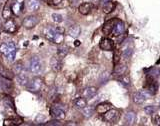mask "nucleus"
I'll list each match as a JSON object with an SVG mask.
<instances>
[{
  "label": "nucleus",
  "instance_id": "f257e3e1",
  "mask_svg": "<svg viewBox=\"0 0 160 126\" xmlns=\"http://www.w3.org/2000/svg\"><path fill=\"white\" fill-rule=\"evenodd\" d=\"M43 34L46 39H48L49 41L55 43V44H61L64 40L63 33L59 32L56 28H53L51 26H47L44 28Z\"/></svg>",
  "mask_w": 160,
  "mask_h": 126
},
{
  "label": "nucleus",
  "instance_id": "f03ea898",
  "mask_svg": "<svg viewBox=\"0 0 160 126\" xmlns=\"http://www.w3.org/2000/svg\"><path fill=\"white\" fill-rule=\"evenodd\" d=\"M0 52L4 55L6 59L13 61L17 53V47L14 42H4L0 46Z\"/></svg>",
  "mask_w": 160,
  "mask_h": 126
},
{
  "label": "nucleus",
  "instance_id": "7ed1b4c3",
  "mask_svg": "<svg viewBox=\"0 0 160 126\" xmlns=\"http://www.w3.org/2000/svg\"><path fill=\"white\" fill-rule=\"evenodd\" d=\"M42 62L38 57H32L29 60V65H28V69L33 74H39L42 71Z\"/></svg>",
  "mask_w": 160,
  "mask_h": 126
},
{
  "label": "nucleus",
  "instance_id": "20e7f679",
  "mask_svg": "<svg viewBox=\"0 0 160 126\" xmlns=\"http://www.w3.org/2000/svg\"><path fill=\"white\" fill-rule=\"evenodd\" d=\"M43 86V80L40 77H34L33 79H31L27 84V90L30 92H33V93H36V92H39Z\"/></svg>",
  "mask_w": 160,
  "mask_h": 126
},
{
  "label": "nucleus",
  "instance_id": "39448f33",
  "mask_svg": "<svg viewBox=\"0 0 160 126\" xmlns=\"http://www.w3.org/2000/svg\"><path fill=\"white\" fill-rule=\"evenodd\" d=\"M103 118L106 122L109 123H115L120 118V112L117 109H109L105 114H103Z\"/></svg>",
  "mask_w": 160,
  "mask_h": 126
},
{
  "label": "nucleus",
  "instance_id": "423d86ee",
  "mask_svg": "<svg viewBox=\"0 0 160 126\" xmlns=\"http://www.w3.org/2000/svg\"><path fill=\"white\" fill-rule=\"evenodd\" d=\"M39 22V18L38 16L36 15H29L24 18L22 24L26 29H31V28H34L37 24Z\"/></svg>",
  "mask_w": 160,
  "mask_h": 126
},
{
  "label": "nucleus",
  "instance_id": "0eeeda50",
  "mask_svg": "<svg viewBox=\"0 0 160 126\" xmlns=\"http://www.w3.org/2000/svg\"><path fill=\"white\" fill-rule=\"evenodd\" d=\"M50 115L52 116L53 118L55 119H64L65 118V111L60 107L58 105L52 106L50 108Z\"/></svg>",
  "mask_w": 160,
  "mask_h": 126
},
{
  "label": "nucleus",
  "instance_id": "6e6552de",
  "mask_svg": "<svg viewBox=\"0 0 160 126\" xmlns=\"http://www.w3.org/2000/svg\"><path fill=\"white\" fill-rule=\"evenodd\" d=\"M117 20H118V19L112 18V19H110V20L106 21V22L104 23V25H103V27H102V32H103V34L109 35L110 33H112V31H113L114 26H115V24H116Z\"/></svg>",
  "mask_w": 160,
  "mask_h": 126
},
{
  "label": "nucleus",
  "instance_id": "1a4fd4ad",
  "mask_svg": "<svg viewBox=\"0 0 160 126\" xmlns=\"http://www.w3.org/2000/svg\"><path fill=\"white\" fill-rule=\"evenodd\" d=\"M99 47L103 51H111L113 50V47H114L113 41L109 39V38H102L99 43Z\"/></svg>",
  "mask_w": 160,
  "mask_h": 126
},
{
  "label": "nucleus",
  "instance_id": "9d476101",
  "mask_svg": "<svg viewBox=\"0 0 160 126\" xmlns=\"http://www.w3.org/2000/svg\"><path fill=\"white\" fill-rule=\"evenodd\" d=\"M4 30L8 33H10V34L15 33L17 30V25H16L15 21H14L13 19H8V20L5 22V24H4Z\"/></svg>",
  "mask_w": 160,
  "mask_h": 126
},
{
  "label": "nucleus",
  "instance_id": "9b49d317",
  "mask_svg": "<svg viewBox=\"0 0 160 126\" xmlns=\"http://www.w3.org/2000/svg\"><path fill=\"white\" fill-rule=\"evenodd\" d=\"M92 9H93V5L91 2L82 3V4H80L78 7V10L82 15H88V14L92 11Z\"/></svg>",
  "mask_w": 160,
  "mask_h": 126
},
{
  "label": "nucleus",
  "instance_id": "f8f14e48",
  "mask_svg": "<svg viewBox=\"0 0 160 126\" xmlns=\"http://www.w3.org/2000/svg\"><path fill=\"white\" fill-rule=\"evenodd\" d=\"M124 31H125V24H124V22L122 21V20H117L115 26H114L113 31H112L113 35L114 36H119Z\"/></svg>",
  "mask_w": 160,
  "mask_h": 126
},
{
  "label": "nucleus",
  "instance_id": "ddd939ff",
  "mask_svg": "<svg viewBox=\"0 0 160 126\" xmlns=\"http://www.w3.org/2000/svg\"><path fill=\"white\" fill-rule=\"evenodd\" d=\"M40 7V1L39 0H27L26 1V8L28 11L34 12L38 10Z\"/></svg>",
  "mask_w": 160,
  "mask_h": 126
},
{
  "label": "nucleus",
  "instance_id": "4468645a",
  "mask_svg": "<svg viewBox=\"0 0 160 126\" xmlns=\"http://www.w3.org/2000/svg\"><path fill=\"white\" fill-rule=\"evenodd\" d=\"M97 93V89L96 87H93V86H89V87H86L85 89L83 90L82 92V95L84 98L86 99H91L93 96H95Z\"/></svg>",
  "mask_w": 160,
  "mask_h": 126
},
{
  "label": "nucleus",
  "instance_id": "2eb2a0df",
  "mask_svg": "<svg viewBox=\"0 0 160 126\" xmlns=\"http://www.w3.org/2000/svg\"><path fill=\"white\" fill-rule=\"evenodd\" d=\"M147 95L143 91H137L133 94V101L136 104H142L146 100Z\"/></svg>",
  "mask_w": 160,
  "mask_h": 126
},
{
  "label": "nucleus",
  "instance_id": "dca6fc26",
  "mask_svg": "<svg viewBox=\"0 0 160 126\" xmlns=\"http://www.w3.org/2000/svg\"><path fill=\"white\" fill-rule=\"evenodd\" d=\"M50 66L54 71H60L62 68V62L58 57H52L50 60Z\"/></svg>",
  "mask_w": 160,
  "mask_h": 126
},
{
  "label": "nucleus",
  "instance_id": "f3484780",
  "mask_svg": "<svg viewBox=\"0 0 160 126\" xmlns=\"http://www.w3.org/2000/svg\"><path fill=\"white\" fill-rule=\"evenodd\" d=\"M2 102H3V106L8 111H10V110L15 111V107H14V103H13V100L11 99V97H9V96H4Z\"/></svg>",
  "mask_w": 160,
  "mask_h": 126
},
{
  "label": "nucleus",
  "instance_id": "a211bd4d",
  "mask_svg": "<svg viewBox=\"0 0 160 126\" xmlns=\"http://www.w3.org/2000/svg\"><path fill=\"white\" fill-rule=\"evenodd\" d=\"M109 109H111V105L107 102H103V103H100L96 106V112L99 113V114H105L106 112Z\"/></svg>",
  "mask_w": 160,
  "mask_h": 126
},
{
  "label": "nucleus",
  "instance_id": "6ab92c4d",
  "mask_svg": "<svg viewBox=\"0 0 160 126\" xmlns=\"http://www.w3.org/2000/svg\"><path fill=\"white\" fill-rule=\"evenodd\" d=\"M126 71H127L126 64H115L113 73L117 76H121V75H124Z\"/></svg>",
  "mask_w": 160,
  "mask_h": 126
},
{
  "label": "nucleus",
  "instance_id": "aec40b11",
  "mask_svg": "<svg viewBox=\"0 0 160 126\" xmlns=\"http://www.w3.org/2000/svg\"><path fill=\"white\" fill-rule=\"evenodd\" d=\"M80 33H81V28L79 25H72L68 29V34L71 37L76 38L80 35Z\"/></svg>",
  "mask_w": 160,
  "mask_h": 126
},
{
  "label": "nucleus",
  "instance_id": "412c9836",
  "mask_svg": "<svg viewBox=\"0 0 160 126\" xmlns=\"http://www.w3.org/2000/svg\"><path fill=\"white\" fill-rule=\"evenodd\" d=\"M22 6H23V2H13L11 4V9L12 12L16 15H19V14L22 12Z\"/></svg>",
  "mask_w": 160,
  "mask_h": 126
},
{
  "label": "nucleus",
  "instance_id": "4be33fe9",
  "mask_svg": "<svg viewBox=\"0 0 160 126\" xmlns=\"http://www.w3.org/2000/svg\"><path fill=\"white\" fill-rule=\"evenodd\" d=\"M102 6H103V12H104V13H110V12H112V11L114 10L116 4L111 0V1L107 2L105 4H103Z\"/></svg>",
  "mask_w": 160,
  "mask_h": 126
},
{
  "label": "nucleus",
  "instance_id": "5701e85b",
  "mask_svg": "<svg viewBox=\"0 0 160 126\" xmlns=\"http://www.w3.org/2000/svg\"><path fill=\"white\" fill-rule=\"evenodd\" d=\"M74 104H75V107H77L79 109H83L85 108L87 106V101H86V98L84 97H80V98H77L76 100L74 101Z\"/></svg>",
  "mask_w": 160,
  "mask_h": 126
},
{
  "label": "nucleus",
  "instance_id": "b1692460",
  "mask_svg": "<svg viewBox=\"0 0 160 126\" xmlns=\"http://www.w3.org/2000/svg\"><path fill=\"white\" fill-rule=\"evenodd\" d=\"M125 119H126V122L128 125H131L135 122V119H136V114L133 111H129V112H127L126 115H125Z\"/></svg>",
  "mask_w": 160,
  "mask_h": 126
},
{
  "label": "nucleus",
  "instance_id": "393cba45",
  "mask_svg": "<svg viewBox=\"0 0 160 126\" xmlns=\"http://www.w3.org/2000/svg\"><path fill=\"white\" fill-rule=\"evenodd\" d=\"M17 80H18V82H19L20 85H26V86L28 84V82H29L27 75L25 74V72H22V73L18 74L17 75Z\"/></svg>",
  "mask_w": 160,
  "mask_h": 126
},
{
  "label": "nucleus",
  "instance_id": "a878e982",
  "mask_svg": "<svg viewBox=\"0 0 160 126\" xmlns=\"http://www.w3.org/2000/svg\"><path fill=\"white\" fill-rule=\"evenodd\" d=\"M68 50H69V48H68L66 45H62V46H60V47L58 48V51H57L58 56H59L60 58L65 57V56H66V55L68 54Z\"/></svg>",
  "mask_w": 160,
  "mask_h": 126
},
{
  "label": "nucleus",
  "instance_id": "bb28decb",
  "mask_svg": "<svg viewBox=\"0 0 160 126\" xmlns=\"http://www.w3.org/2000/svg\"><path fill=\"white\" fill-rule=\"evenodd\" d=\"M0 74H1L4 78H7V79H12V77H13V74L11 72L7 70L6 68H3V67L0 68Z\"/></svg>",
  "mask_w": 160,
  "mask_h": 126
},
{
  "label": "nucleus",
  "instance_id": "cd10ccee",
  "mask_svg": "<svg viewBox=\"0 0 160 126\" xmlns=\"http://www.w3.org/2000/svg\"><path fill=\"white\" fill-rule=\"evenodd\" d=\"M22 72H24V66L22 65L21 62H18L16 63L15 65H14V73L16 75L22 73Z\"/></svg>",
  "mask_w": 160,
  "mask_h": 126
},
{
  "label": "nucleus",
  "instance_id": "c85d7f7f",
  "mask_svg": "<svg viewBox=\"0 0 160 126\" xmlns=\"http://www.w3.org/2000/svg\"><path fill=\"white\" fill-rule=\"evenodd\" d=\"M11 10H12L11 7H8V6H6L5 8H4V10H3V12H2V16H3V18H5V19L10 18L11 12H12Z\"/></svg>",
  "mask_w": 160,
  "mask_h": 126
},
{
  "label": "nucleus",
  "instance_id": "c756f323",
  "mask_svg": "<svg viewBox=\"0 0 160 126\" xmlns=\"http://www.w3.org/2000/svg\"><path fill=\"white\" fill-rule=\"evenodd\" d=\"M93 114V108L92 107H86L83 108V115L85 116V117H90V116Z\"/></svg>",
  "mask_w": 160,
  "mask_h": 126
},
{
  "label": "nucleus",
  "instance_id": "7c9ffc66",
  "mask_svg": "<svg viewBox=\"0 0 160 126\" xmlns=\"http://www.w3.org/2000/svg\"><path fill=\"white\" fill-rule=\"evenodd\" d=\"M119 81H120L121 83L123 84L124 86H128V85H130V77H129L128 75H123V77H122V78H120Z\"/></svg>",
  "mask_w": 160,
  "mask_h": 126
},
{
  "label": "nucleus",
  "instance_id": "2f4dec72",
  "mask_svg": "<svg viewBox=\"0 0 160 126\" xmlns=\"http://www.w3.org/2000/svg\"><path fill=\"white\" fill-rule=\"evenodd\" d=\"M52 19H53V21L56 22V23H60V22H62V20H63L62 16H61L60 14H58V13H53L52 14Z\"/></svg>",
  "mask_w": 160,
  "mask_h": 126
},
{
  "label": "nucleus",
  "instance_id": "473e14b6",
  "mask_svg": "<svg viewBox=\"0 0 160 126\" xmlns=\"http://www.w3.org/2000/svg\"><path fill=\"white\" fill-rule=\"evenodd\" d=\"M144 111H145V113L146 114H149V115H152V114H154V112H155V107L154 106H146V107L144 108Z\"/></svg>",
  "mask_w": 160,
  "mask_h": 126
},
{
  "label": "nucleus",
  "instance_id": "72a5a7b5",
  "mask_svg": "<svg viewBox=\"0 0 160 126\" xmlns=\"http://www.w3.org/2000/svg\"><path fill=\"white\" fill-rule=\"evenodd\" d=\"M152 123L154 124V125H160V116L159 115H157V114H154L153 116H152Z\"/></svg>",
  "mask_w": 160,
  "mask_h": 126
},
{
  "label": "nucleus",
  "instance_id": "f704fd0d",
  "mask_svg": "<svg viewBox=\"0 0 160 126\" xmlns=\"http://www.w3.org/2000/svg\"><path fill=\"white\" fill-rule=\"evenodd\" d=\"M63 0H50V4H52V5H58Z\"/></svg>",
  "mask_w": 160,
  "mask_h": 126
},
{
  "label": "nucleus",
  "instance_id": "c9c22d12",
  "mask_svg": "<svg viewBox=\"0 0 160 126\" xmlns=\"http://www.w3.org/2000/svg\"><path fill=\"white\" fill-rule=\"evenodd\" d=\"M131 54H132V49H130V48H129V49H127V50L124 52V55H125L127 58H129V57L131 56Z\"/></svg>",
  "mask_w": 160,
  "mask_h": 126
},
{
  "label": "nucleus",
  "instance_id": "e433bc0d",
  "mask_svg": "<svg viewBox=\"0 0 160 126\" xmlns=\"http://www.w3.org/2000/svg\"><path fill=\"white\" fill-rule=\"evenodd\" d=\"M46 125H60V123L58 122V121L53 120V121H50V122H48V123H46Z\"/></svg>",
  "mask_w": 160,
  "mask_h": 126
},
{
  "label": "nucleus",
  "instance_id": "4c0bfd02",
  "mask_svg": "<svg viewBox=\"0 0 160 126\" xmlns=\"http://www.w3.org/2000/svg\"><path fill=\"white\" fill-rule=\"evenodd\" d=\"M109 1H111V0H100V4H101V5H103V4H105V3L109 2Z\"/></svg>",
  "mask_w": 160,
  "mask_h": 126
},
{
  "label": "nucleus",
  "instance_id": "58836bf2",
  "mask_svg": "<svg viewBox=\"0 0 160 126\" xmlns=\"http://www.w3.org/2000/svg\"><path fill=\"white\" fill-rule=\"evenodd\" d=\"M74 44H75V46H79V45H80V41L76 40V41H75V43H74Z\"/></svg>",
  "mask_w": 160,
  "mask_h": 126
},
{
  "label": "nucleus",
  "instance_id": "ea45409f",
  "mask_svg": "<svg viewBox=\"0 0 160 126\" xmlns=\"http://www.w3.org/2000/svg\"><path fill=\"white\" fill-rule=\"evenodd\" d=\"M0 1H4V0H0Z\"/></svg>",
  "mask_w": 160,
  "mask_h": 126
},
{
  "label": "nucleus",
  "instance_id": "a19ab883",
  "mask_svg": "<svg viewBox=\"0 0 160 126\" xmlns=\"http://www.w3.org/2000/svg\"><path fill=\"white\" fill-rule=\"evenodd\" d=\"M159 106H160V101H159Z\"/></svg>",
  "mask_w": 160,
  "mask_h": 126
}]
</instances>
